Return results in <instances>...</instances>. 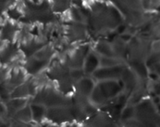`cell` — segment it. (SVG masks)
<instances>
[{"mask_svg":"<svg viewBox=\"0 0 160 127\" xmlns=\"http://www.w3.org/2000/svg\"><path fill=\"white\" fill-rule=\"evenodd\" d=\"M122 92L123 88L119 80L100 81L95 84L90 97V101L93 106L108 105Z\"/></svg>","mask_w":160,"mask_h":127,"instance_id":"obj_1","label":"cell"},{"mask_svg":"<svg viewBox=\"0 0 160 127\" xmlns=\"http://www.w3.org/2000/svg\"><path fill=\"white\" fill-rule=\"evenodd\" d=\"M50 61H42L37 59L34 56L28 58L25 64L24 65V71L32 76H36L42 74V71L50 65Z\"/></svg>","mask_w":160,"mask_h":127,"instance_id":"obj_3","label":"cell"},{"mask_svg":"<svg viewBox=\"0 0 160 127\" xmlns=\"http://www.w3.org/2000/svg\"><path fill=\"white\" fill-rule=\"evenodd\" d=\"M95 53H98L100 56H115L112 50V43L101 42H98L95 48Z\"/></svg>","mask_w":160,"mask_h":127,"instance_id":"obj_13","label":"cell"},{"mask_svg":"<svg viewBox=\"0 0 160 127\" xmlns=\"http://www.w3.org/2000/svg\"><path fill=\"white\" fill-rule=\"evenodd\" d=\"M18 50L13 46H7V48L2 50L0 53V61L2 65H5L13 61L18 54Z\"/></svg>","mask_w":160,"mask_h":127,"instance_id":"obj_11","label":"cell"},{"mask_svg":"<svg viewBox=\"0 0 160 127\" xmlns=\"http://www.w3.org/2000/svg\"><path fill=\"white\" fill-rule=\"evenodd\" d=\"M127 67V64L118 65L113 67H99L91 76L94 81H108L120 80L124 69Z\"/></svg>","mask_w":160,"mask_h":127,"instance_id":"obj_2","label":"cell"},{"mask_svg":"<svg viewBox=\"0 0 160 127\" xmlns=\"http://www.w3.org/2000/svg\"><path fill=\"white\" fill-rule=\"evenodd\" d=\"M5 105L7 108V115L13 119L14 115L19 110L22 109L27 105V99L10 98L8 101L6 102Z\"/></svg>","mask_w":160,"mask_h":127,"instance_id":"obj_7","label":"cell"},{"mask_svg":"<svg viewBox=\"0 0 160 127\" xmlns=\"http://www.w3.org/2000/svg\"><path fill=\"white\" fill-rule=\"evenodd\" d=\"M148 90L153 93L155 96L160 97V78H153L149 79Z\"/></svg>","mask_w":160,"mask_h":127,"instance_id":"obj_15","label":"cell"},{"mask_svg":"<svg viewBox=\"0 0 160 127\" xmlns=\"http://www.w3.org/2000/svg\"><path fill=\"white\" fill-rule=\"evenodd\" d=\"M122 64L127 63L115 56H100V67H113Z\"/></svg>","mask_w":160,"mask_h":127,"instance_id":"obj_14","label":"cell"},{"mask_svg":"<svg viewBox=\"0 0 160 127\" xmlns=\"http://www.w3.org/2000/svg\"><path fill=\"white\" fill-rule=\"evenodd\" d=\"M100 67V56L94 51H90L86 57L82 69L87 76H91Z\"/></svg>","mask_w":160,"mask_h":127,"instance_id":"obj_6","label":"cell"},{"mask_svg":"<svg viewBox=\"0 0 160 127\" xmlns=\"http://www.w3.org/2000/svg\"><path fill=\"white\" fill-rule=\"evenodd\" d=\"M88 46H84L78 48L73 52L68 59L65 61L68 66L70 68H82L86 57L90 53V49Z\"/></svg>","mask_w":160,"mask_h":127,"instance_id":"obj_5","label":"cell"},{"mask_svg":"<svg viewBox=\"0 0 160 127\" xmlns=\"http://www.w3.org/2000/svg\"><path fill=\"white\" fill-rule=\"evenodd\" d=\"M9 77V70L5 65H0V84L6 82Z\"/></svg>","mask_w":160,"mask_h":127,"instance_id":"obj_17","label":"cell"},{"mask_svg":"<svg viewBox=\"0 0 160 127\" xmlns=\"http://www.w3.org/2000/svg\"><path fill=\"white\" fill-rule=\"evenodd\" d=\"M92 127H115L112 119L106 114H98L93 115L90 120Z\"/></svg>","mask_w":160,"mask_h":127,"instance_id":"obj_9","label":"cell"},{"mask_svg":"<svg viewBox=\"0 0 160 127\" xmlns=\"http://www.w3.org/2000/svg\"><path fill=\"white\" fill-rule=\"evenodd\" d=\"M31 111H32V120L35 122H41L47 116V110L44 105L37 103H32L30 105Z\"/></svg>","mask_w":160,"mask_h":127,"instance_id":"obj_10","label":"cell"},{"mask_svg":"<svg viewBox=\"0 0 160 127\" xmlns=\"http://www.w3.org/2000/svg\"><path fill=\"white\" fill-rule=\"evenodd\" d=\"M95 81L91 76H85L75 84V94L90 99V95L95 86Z\"/></svg>","mask_w":160,"mask_h":127,"instance_id":"obj_4","label":"cell"},{"mask_svg":"<svg viewBox=\"0 0 160 127\" xmlns=\"http://www.w3.org/2000/svg\"><path fill=\"white\" fill-rule=\"evenodd\" d=\"M25 81V73L21 70H15L10 73L5 83L12 92L16 87L23 84Z\"/></svg>","mask_w":160,"mask_h":127,"instance_id":"obj_8","label":"cell"},{"mask_svg":"<svg viewBox=\"0 0 160 127\" xmlns=\"http://www.w3.org/2000/svg\"><path fill=\"white\" fill-rule=\"evenodd\" d=\"M85 76H87L82 68H71L70 69V77L75 84Z\"/></svg>","mask_w":160,"mask_h":127,"instance_id":"obj_16","label":"cell"},{"mask_svg":"<svg viewBox=\"0 0 160 127\" xmlns=\"http://www.w3.org/2000/svg\"><path fill=\"white\" fill-rule=\"evenodd\" d=\"M13 120L18 121V122H24V123H28L32 120V111H31L30 105H26L22 109L19 110L14 116L13 117Z\"/></svg>","mask_w":160,"mask_h":127,"instance_id":"obj_12","label":"cell"}]
</instances>
